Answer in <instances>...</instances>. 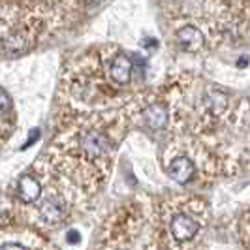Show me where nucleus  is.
I'll use <instances>...</instances> for the list:
<instances>
[{"instance_id": "nucleus-4", "label": "nucleus", "mask_w": 250, "mask_h": 250, "mask_svg": "<svg viewBox=\"0 0 250 250\" xmlns=\"http://www.w3.org/2000/svg\"><path fill=\"white\" fill-rule=\"evenodd\" d=\"M237 231H239V239H241L243 247L250 250V209H247L245 213L241 214L239 224H237Z\"/></svg>"}, {"instance_id": "nucleus-3", "label": "nucleus", "mask_w": 250, "mask_h": 250, "mask_svg": "<svg viewBox=\"0 0 250 250\" xmlns=\"http://www.w3.org/2000/svg\"><path fill=\"white\" fill-rule=\"evenodd\" d=\"M43 196V181L34 169L26 171L15 183V205L21 209L34 207Z\"/></svg>"}, {"instance_id": "nucleus-1", "label": "nucleus", "mask_w": 250, "mask_h": 250, "mask_svg": "<svg viewBox=\"0 0 250 250\" xmlns=\"http://www.w3.org/2000/svg\"><path fill=\"white\" fill-rule=\"evenodd\" d=\"M143 98L145 94L111 111L77 113L62 109L61 130L40 162L88 200L107 183L117 147L130 125L138 121Z\"/></svg>"}, {"instance_id": "nucleus-2", "label": "nucleus", "mask_w": 250, "mask_h": 250, "mask_svg": "<svg viewBox=\"0 0 250 250\" xmlns=\"http://www.w3.org/2000/svg\"><path fill=\"white\" fill-rule=\"evenodd\" d=\"M136 62L121 47L102 45L79 55L64 72L62 109L77 113L121 109L143 94L134 88Z\"/></svg>"}]
</instances>
